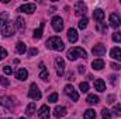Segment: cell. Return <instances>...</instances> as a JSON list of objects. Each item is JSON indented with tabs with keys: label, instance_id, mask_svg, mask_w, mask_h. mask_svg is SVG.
I'll use <instances>...</instances> for the list:
<instances>
[{
	"label": "cell",
	"instance_id": "cell-9",
	"mask_svg": "<svg viewBox=\"0 0 121 119\" xmlns=\"http://www.w3.org/2000/svg\"><path fill=\"white\" fill-rule=\"evenodd\" d=\"M35 7H37V6H35V3H27V4L20 6V7H18V11L31 14V13H34V11H35Z\"/></svg>",
	"mask_w": 121,
	"mask_h": 119
},
{
	"label": "cell",
	"instance_id": "cell-28",
	"mask_svg": "<svg viewBox=\"0 0 121 119\" xmlns=\"http://www.w3.org/2000/svg\"><path fill=\"white\" fill-rule=\"evenodd\" d=\"M87 23H89V21H87V18H86V17H83V18L79 21V28H80V30H85V28L87 27Z\"/></svg>",
	"mask_w": 121,
	"mask_h": 119
},
{
	"label": "cell",
	"instance_id": "cell-17",
	"mask_svg": "<svg viewBox=\"0 0 121 119\" xmlns=\"http://www.w3.org/2000/svg\"><path fill=\"white\" fill-rule=\"evenodd\" d=\"M93 18L96 21H99V23H103V20H104V11L100 10V8H96L93 11Z\"/></svg>",
	"mask_w": 121,
	"mask_h": 119
},
{
	"label": "cell",
	"instance_id": "cell-31",
	"mask_svg": "<svg viewBox=\"0 0 121 119\" xmlns=\"http://www.w3.org/2000/svg\"><path fill=\"white\" fill-rule=\"evenodd\" d=\"M79 88H80V91H82V92H87V91H89V84H87L86 81H85V83L82 81V83L79 84Z\"/></svg>",
	"mask_w": 121,
	"mask_h": 119
},
{
	"label": "cell",
	"instance_id": "cell-22",
	"mask_svg": "<svg viewBox=\"0 0 121 119\" xmlns=\"http://www.w3.org/2000/svg\"><path fill=\"white\" fill-rule=\"evenodd\" d=\"M16 27H17L20 31L26 30V21H24L23 17H17V18H16Z\"/></svg>",
	"mask_w": 121,
	"mask_h": 119
},
{
	"label": "cell",
	"instance_id": "cell-33",
	"mask_svg": "<svg viewBox=\"0 0 121 119\" xmlns=\"http://www.w3.org/2000/svg\"><path fill=\"white\" fill-rule=\"evenodd\" d=\"M56 101H58V94L56 92L48 95V102H56Z\"/></svg>",
	"mask_w": 121,
	"mask_h": 119
},
{
	"label": "cell",
	"instance_id": "cell-14",
	"mask_svg": "<svg viewBox=\"0 0 121 119\" xmlns=\"http://www.w3.org/2000/svg\"><path fill=\"white\" fill-rule=\"evenodd\" d=\"M38 116L41 119H49V108L47 105H42L38 111Z\"/></svg>",
	"mask_w": 121,
	"mask_h": 119
},
{
	"label": "cell",
	"instance_id": "cell-16",
	"mask_svg": "<svg viewBox=\"0 0 121 119\" xmlns=\"http://www.w3.org/2000/svg\"><path fill=\"white\" fill-rule=\"evenodd\" d=\"M66 108L65 107H56L55 109H54V116L55 118H63V116H66Z\"/></svg>",
	"mask_w": 121,
	"mask_h": 119
},
{
	"label": "cell",
	"instance_id": "cell-36",
	"mask_svg": "<svg viewBox=\"0 0 121 119\" xmlns=\"http://www.w3.org/2000/svg\"><path fill=\"white\" fill-rule=\"evenodd\" d=\"M6 56H7V51H6L4 48H1V46H0V60L4 59Z\"/></svg>",
	"mask_w": 121,
	"mask_h": 119
},
{
	"label": "cell",
	"instance_id": "cell-44",
	"mask_svg": "<svg viewBox=\"0 0 121 119\" xmlns=\"http://www.w3.org/2000/svg\"><path fill=\"white\" fill-rule=\"evenodd\" d=\"M20 119H27V118H20Z\"/></svg>",
	"mask_w": 121,
	"mask_h": 119
},
{
	"label": "cell",
	"instance_id": "cell-5",
	"mask_svg": "<svg viewBox=\"0 0 121 119\" xmlns=\"http://www.w3.org/2000/svg\"><path fill=\"white\" fill-rule=\"evenodd\" d=\"M86 11H87V8H86V4L83 3V1H78L76 4H75V14L76 16H79V17H85V14H86Z\"/></svg>",
	"mask_w": 121,
	"mask_h": 119
},
{
	"label": "cell",
	"instance_id": "cell-23",
	"mask_svg": "<svg viewBox=\"0 0 121 119\" xmlns=\"http://www.w3.org/2000/svg\"><path fill=\"white\" fill-rule=\"evenodd\" d=\"M99 101H100V98H99L97 95H94V94H90V95L87 97V99H86V102H87L89 105H96V104H99Z\"/></svg>",
	"mask_w": 121,
	"mask_h": 119
},
{
	"label": "cell",
	"instance_id": "cell-3",
	"mask_svg": "<svg viewBox=\"0 0 121 119\" xmlns=\"http://www.w3.org/2000/svg\"><path fill=\"white\" fill-rule=\"evenodd\" d=\"M68 59L69 60H76L78 58H83V59H86L87 58V53H86V51L83 49V48H72V49H69L68 51Z\"/></svg>",
	"mask_w": 121,
	"mask_h": 119
},
{
	"label": "cell",
	"instance_id": "cell-4",
	"mask_svg": "<svg viewBox=\"0 0 121 119\" xmlns=\"http://www.w3.org/2000/svg\"><path fill=\"white\" fill-rule=\"evenodd\" d=\"M28 97H30V98H32V99H35V101L41 99V92H39V90H38V87H37V84H35V83H32V84L30 86Z\"/></svg>",
	"mask_w": 121,
	"mask_h": 119
},
{
	"label": "cell",
	"instance_id": "cell-27",
	"mask_svg": "<svg viewBox=\"0 0 121 119\" xmlns=\"http://www.w3.org/2000/svg\"><path fill=\"white\" fill-rule=\"evenodd\" d=\"M26 114H27L28 116H32V115L35 114V104H34V102H31L30 105L27 107V109H26Z\"/></svg>",
	"mask_w": 121,
	"mask_h": 119
},
{
	"label": "cell",
	"instance_id": "cell-21",
	"mask_svg": "<svg viewBox=\"0 0 121 119\" xmlns=\"http://www.w3.org/2000/svg\"><path fill=\"white\" fill-rule=\"evenodd\" d=\"M1 105L3 107H6V108H9V109H13V107H14V102L10 99V98H7V97H4V98H1Z\"/></svg>",
	"mask_w": 121,
	"mask_h": 119
},
{
	"label": "cell",
	"instance_id": "cell-13",
	"mask_svg": "<svg viewBox=\"0 0 121 119\" xmlns=\"http://www.w3.org/2000/svg\"><path fill=\"white\" fill-rule=\"evenodd\" d=\"M68 41L70 44H75L78 41V31L75 30V28H69L68 30Z\"/></svg>",
	"mask_w": 121,
	"mask_h": 119
},
{
	"label": "cell",
	"instance_id": "cell-32",
	"mask_svg": "<svg viewBox=\"0 0 121 119\" xmlns=\"http://www.w3.org/2000/svg\"><path fill=\"white\" fill-rule=\"evenodd\" d=\"M113 114H114V115H117V116H120V115H121V104L114 105V108H113Z\"/></svg>",
	"mask_w": 121,
	"mask_h": 119
},
{
	"label": "cell",
	"instance_id": "cell-40",
	"mask_svg": "<svg viewBox=\"0 0 121 119\" xmlns=\"http://www.w3.org/2000/svg\"><path fill=\"white\" fill-rule=\"evenodd\" d=\"M111 69H114V70H121V66L117 64V63H111Z\"/></svg>",
	"mask_w": 121,
	"mask_h": 119
},
{
	"label": "cell",
	"instance_id": "cell-35",
	"mask_svg": "<svg viewBox=\"0 0 121 119\" xmlns=\"http://www.w3.org/2000/svg\"><path fill=\"white\" fill-rule=\"evenodd\" d=\"M0 83H1V86H4V87H9V86H10V81H9L6 77H0Z\"/></svg>",
	"mask_w": 121,
	"mask_h": 119
},
{
	"label": "cell",
	"instance_id": "cell-6",
	"mask_svg": "<svg viewBox=\"0 0 121 119\" xmlns=\"http://www.w3.org/2000/svg\"><path fill=\"white\" fill-rule=\"evenodd\" d=\"M65 94H66L69 98H72L73 101H78V99H79V94L76 92V90L73 88V86H70V84L65 86Z\"/></svg>",
	"mask_w": 121,
	"mask_h": 119
},
{
	"label": "cell",
	"instance_id": "cell-19",
	"mask_svg": "<svg viewBox=\"0 0 121 119\" xmlns=\"http://www.w3.org/2000/svg\"><path fill=\"white\" fill-rule=\"evenodd\" d=\"M91 66H93V69L94 70H101L103 67H104V60L103 59H96L91 62Z\"/></svg>",
	"mask_w": 121,
	"mask_h": 119
},
{
	"label": "cell",
	"instance_id": "cell-8",
	"mask_svg": "<svg viewBox=\"0 0 121 119\" xmlns=\"http://www.w3.org/2000/svg\"><path fill=\"white\" fill-rule=\"evenodd\" d=\"M52 27H54V30L56 31V32H60V31L63 30V21H62V18H60L59 16H55V17H52Z\"/></svg>",
	"mask_w": 121,
	"mask_h": 119
},
{
	"label": "cell",
	"instance_id": "cell-12",
	"mask_svg": "<svg viewBox=\"0 0 121 119\" xmlns=\"http://www.w3.org/2000/svg\"><path fill=\"white\" fill-rule=\"evenodd\" d=\"M39 79H42L44 81H48V79H49V73H48V70H47L44 63L39 64Z\"/></svg>",
	"mask_w": 121,
	"mask_h": 119
},
{
	"label": "cell",
	"instance_id": "cell-2",
	"mask_svg": "<svg viewBox=\"0 0 121 119\" xmlns=\"http://www.w3.org/2000/svg\"><path fill=\"white\" fill-rule=\"evenodd\" d=\"M47 48L60 52V51L65 49V45H63V42H62V39H60L59 36H52V38H49L47 41Z\"/></svg>",
	"mask_w": 121,
	"mask_h": 119
},
{
	"label": "cell",
	"instance_id": "cell-34",
	"mask_svg": "<svg viewBox=\"0 0 121 119\" xmlns=\"http://www.w3.org/2000/svg\"><path fill=\"white\" fill-rule=\"evenodd\" d=\"M113 41H114V42H121V32L113 34Z\"/></svg>",
	"mask_w": 121,
	"mask_h": 119
},
{
	"label": "cell",
	"instance_id": "cell-29",
	"mask_svg": "<svg viewBox=\"0 0 121 119\" xmlns=\"http://www.w3.org/2000/svg\"><path fill=\"white\" fill-rule=\"evenodd\" d=\"M97 30L100 31L101 34H106V32H107V25H106L104 23H99V24H97Z\"/></svg>",
	"mask_w": 121,
	"mask_h": 119
},
{
	"label": "cell",
	"instance_id": "cell-30",
	"mask_svg": "<svg viewBox=\"0 0 121 119\" xmlns=\"http://www.w3.org/2000/svg\"><path fill=\"white\" fill-rule=\"evenodd\" d=\"M101 116H103V119H111V114H110L108 109L103 108V109H101Z\"/></svg>",
	"mask_w": 121,
	"mask_h": 119
},
{
	"label": "cell",
	"instance_id": "cell-11",
	"mask_svg": "<svg viewBox=\"0 0 121 119\" xmlns=\"http://www.w3.org/2000/svg\"><path fill=\"white\" fill-rule=\"evenodd\" d=\"M121 24L120 21V16L117 14V13H113L111 16H110V25L113 27V28H118Z\"/></svg>",
	"mask_w": 121,
	"mask_h": 119
},
{
	"label": "cell",
	"instance_id": "cell-7",
	"mask_svg": "<svg viewBox=\"0 0 121 119\" xmlns=\"http://www.w3.org/2000/svg\"><path fill=\"white\" fill-rule=\"evenodd\" d=\"M55 66H56V74L62 77L63 76V73H65V60L62 59V58H56L55 59Z\"/></svg>",
	"mask_w": 121,
	"mask_h": 119
},
{
	"label": "cell",
	"instance_id": "cell-18",
	"mask_svg": "<svg viewBox=\"0 0 121 119\" xmlns=\"http://www.w3.org/2000/svg\"><path fill=\"white\" fill-rule=\"evenodd\" d=\"M110 56H111L113 59L121 62V49L120 48H113V49L110 51Z\"/></svg>",
	"mask_w": 121,
	"mask_h": 119
},
{
	"label": "cell",
	"instance_id": "cell-42",
	"mask_svg": "<svg viewBox=\"0 0 121 119\" xmlns=\"http://www.w3.org/2000/svg\"><path fill=\"white\" fill-rule=\"evenodd\" d=\"M66 80H75V79H73V73H72V71H69V73L66 74Z\"/></svg>",
	"mask_w": 121,
	"mask_h": 119
},
{
	"label": "cell",
	"instance_id": "cell-39",
	"mask_svg": "<svg viewBox=\"0 0 121 119\" xmlns=\"http://www.w3.org/2000/svg\"><path fill=\"white\" fill-rule=\"evenodd\" d=\"M37 53H38L37 49H30V51H28V56H35Z\"/></svg>",
	"mask_w": 121,
	"mask_h": 119
},
{
	"label": "cell",
	"instance_id": "cell-26",
	"mask_svg": "<svg viewBox=\"0 0 121 119\" xmlns=\"http://www.w3.org/2000/svg\"><path fill=\"white\" fill-rule=\"evenodd\" d=\"M83 118L85 119H94L96 118V112H94V109H87V111L83 114Z\"/></svg>",
	"mask_w": 121,
	"mask_h": 119
},
{
	"label": "cell",
	"instance_id": "cell-10",
	"mask_svg": "<svg viewBox=\"0 0 121 119\" xmlns=\"http://www.w3.org/2000/svg\"><path fill=\"white\" fill-rule=\"evenodd\" d=\"M91 52H93L94 56H103V55L106 53V46H104L103 44H97V45L93 46Z\"/></svg>",
	"mask_w": 121,
	"mask_h": 119
},
{
	"label": "cell",
	"instance_id": "cell-41",
	"mask_svg": "<svg viewBox=\"0 0 121 119\" xmlns=\"http://www.w3.org/2000/svg\"><path fill=\"white\" fill-rule=\"evenodd\" d=\"M114 99H116V97H114V95H108L107 102H108V104H113V102H114Z\"/></svg>",
	"mask_w": 121,
	"mask_h": 119
},
{
	"label": "cell",
	"instance_id": "cell-1",
	"mask_svg": "<svg viewBox=\"0 0 121 119\" xmlns=\"http://www.w3.org/2000/svg\"><path fill=\"white\" fill-rule=\"evenodd\" d=\"M0 31L4 36H11L14 34V24L7 20V14L0 16Z\"/></svg>",
	"mask_w": 121,
	"mask_h": 119
},
{
	"label": "cell",
	"instance_id": "cell-37",
	"mask_svg": "<svg viewBox=\"0 0 121 119\" xmlns=\"http://www.w3.org/2000/svg\"><path fill=\"white\" fill-rule=\"evenodd\" d=\"M3 73H4V74H11L13 70H11L10 66H4V67H3Z\"/></svg>",
	"mask_w": 121,
	"mask_h": 119
},
{
	"label": "cell",
	"instance_id": "cell-20",
	"mask_svg": "<svg viewBox=\"0 0 121 119\" xmlns=\"http://www.w3.org/2000/svg\"><path fill=\"white\" fill-rule=\"evenodd\" d=\"M16 77H17L18 80H21V81H23V80H26V79L28 77V71H27L26 69H20V70L16 73Z\"/></svg>",
	"mask_w": 121,
	"mask_h": 119
},
{
	"label": "cell",
	"instance_id": "cell-43",
	"mask_svg": "<svg viewBox=\"0 0 121 119\" xmlns=\"http://www.w3.org/2000/svg\"><path fill=\"white\" fill-rule=\"evenodd\" d=\"M79 73H80V74L85 73V66H79Z\"/></svg>",
	"mask_w": 121,
	"mask_h": 119
},
{
	"label": "cell",
	"instance_id": "cell-25",
	"mask_svg": "<svg viewBox=\"0 0 121 119\" xmlns=\"http://www.w3.org/2000/svg\"><path fill=\"white\" fill-rule=\"evenodd\" d=\"M44 23H41V25H39V28H37V30L34 31V38L35 39H39L41 36H42V31H44Z\"/></svg>",
	"mask_w": 121,
	"mask_h": 119
},
{
	"label": "cell",
	"instance_id": "cell-15",
	"mask_svg": "<svg viewBox=\"0 0 121 119\" xmlns=\"http://www.w3.org/2000/svg\"><path fill=\"white\" fill-rule=\"evenodd\" d=\"M94 90H97L99 92L106 91V83H104L101 79H96V80H94Z\"/></svg>",
	"mask_w": 121,
	"mask_h": 119
},
{
	"label": "cell",
	"instance_id": "cell-38",
	"mask_svg": "<svg viewBox=\"0 0 121 119\" xmlns=\"http://www.w3.org/2000/svg\"><path fill=\"white\" fill-rule=\"evenodd\" d=\"M110 81H111L113 86H116L117 84V76H110Z\"/></svg>",
	"mask_w": 121,
	"mask_h": 119
},
{
	"label": "cell",
	"instance_id": "cell-24",
	"mask_svg": "<svg viewBox=\"0 0 121 119\" xmlns=\"http://www.w3.org/2000/svg\"><path fill=\"white\" fill-rule=\"evenodd\" d=\"M16 51H17V53H18V55H23V53L27 51L26 44H24V42H17V45H16Z\"/></svg>",
	"mask_w": 121,
	"mask_h": 119
}]
</instances>
